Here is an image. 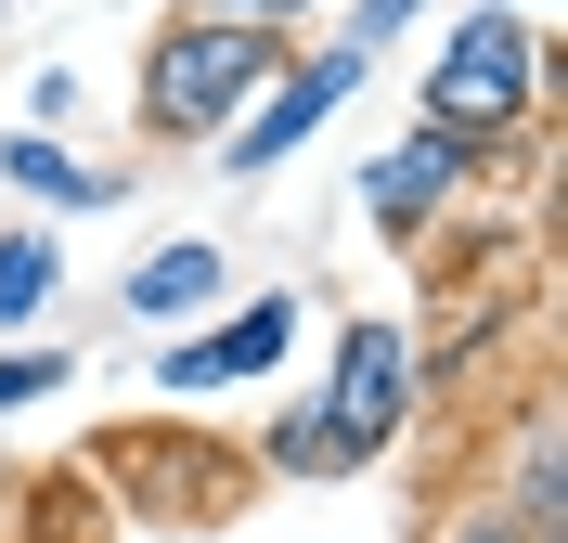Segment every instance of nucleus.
<instances>
[{
	"instance_id": "nucleus-1",
	"label": "nucleus",
	"mask_w": 568,
	"mask_h": 543,
	"mask_svg": "<svg viewBox=\"0 0 568 543\" xmlns=\"http://www.w3.org/2000/svg\"><path fill=\"white\" fill-rule=\"evenodd\" d=\"M414 117L453 130V143H478V155L556 130V27L504 13V0H453L439 13V52L414 66Z\"/></svg>"
},
{
	"instance_id": "nucleus-2",
	"label": "nucleus",
	"mask_w": 568,
	"mask_h": 543,
	"mask_svg": "<svg viewBox=\"0 0 568 543\" xmlns=\"http://www.w3.org/2000/svg\"><path fill=\"white\" fill-rule=\"evenodd\" d=\"M284 52H297V39H272V27H207V13H169V27H155V52H142V78H130L142 155H207L220 130H233V117L284 78Z\"/></svg>"
},
{
	"instance_id": "nucleus-3",
	"label": "nucleus",
	"mask_w": 568,
	"mask_h": 543,
	"mask_svg": "<svg viewBox=\"0 0 568 543\" xmlns=\"http://www.w3.org/2000/svg\"><path fill=\"white\" fill-rule=\"evenodd\" d=\"M91 479H116V505L155 517V531H220V517L258 492V466L233 440L207 428H169V414H142V428H104L91 440Z\"/></svg>"
},
{
	"instance_id": "nucleus-4",
	"label": "nucleus",
	"mask_w": 568,
	"mask_h": 543,
	"mask_svg": "<svg viewBox=\"0 0 568 543\" xmlns=\"http://www.w3.org/2000/svg\"><path fill=\"white\" fill-rule=\"evenodd\" d=\"M311 414H323V440H336V479H375V453L414 440V324L349 311L336 350H323V375H311Z\"/></svg>"
},
{
	"instance_id": "nucleus-5",
	"label": "nucleus",
	"mask_w": 568,
	"mask_h": 543,
	"mask_svg": "<svg viewBox=\"0 0 568 543\" xmlns=\"http://www.w3.org/2000/svg\"><path fill=\"white\" fill-rule=\"evenodd\" d=\"M297 324H311V298H297V285H258V298L233 285L207 324H181L169 350H155V414H194V401H220V389H258V375H284Z\"/></svg>"
},
{
	"instance_id": "nucleus-6",
	"label": "nucleus",
	"mask_w": 568,
	"mask_h": 543,
	"mask_svg": "<svg viewBox=\"0 0 568 543\" xmlns=\"http://www.w3.org/2000/svg\"><path fill=\"white\" fill-rule=\"evenodd\" d=\"M478 181H491V155L414 117L400 143H375V155H362V220H375V247L426 259V247H439V220H465V208H478Z\"/></svg>"
},
{
	"instance_id": "nucleus-7",
	"label": "nucleus",
	"mask_w": 568,
	"mask_h": 543,
	"mask_svg": "<svg viewBox=\"0 0 568 543\" xmlns=\"http://www.w3.org/2000/svg\"><path fill=\"white\" fill-rule=\"evenodd\" d=\"M349 91H362V52H349V39H297V52H284V78H272V91H258V104L207 143V155H220V181H272L284 155L323 130V117L349 104Z\"/></svg>"
},
{
	"instance_id": "nucleus-8",
	"label": "nucleus",
	"mask_w": 568,
	"mask_h": 543,
	"mask_svg": "<svg viewBox=\"0 0 568 543\" xmlns=\"http://www.w3.org/2000/svg\"><path fill=\"white\" fill-rule=\"evenodd\" d=\"M220 298H233V259H220V233H169V247H142L130 272H116V311H130V324H155V336L207 324Z\"/></svg>"
},
{
	"instance_id": "nucleus-9",
	"label": "nucleus",
	"mask_w": 568,
	"mask_h": 543,
	"mask_svg": "<svg viewBox=\"0 0 568 543\" xmlns=\"http://www.w3.org/2000/svg\"><path fill=\"white\" fill-rule=\"evenodd\" d=\"M0 194L39 208V220H91V208H130L142 169H91L65 130H13V143H0Z\"/></svg>"
},
{
	"instance_id": "nucleus-10",
	"label": "nucleus",
	"mask_w": 568,
	"mask_h": 543,
	"mask_svg": "<svg viewBox=\"0 0 568 543\" xmlns=\"http://www.w3.org/2000/svg\"><path fill=\"white\" fill-rule=\"evenodd\" d=\"M52 311H65V233L0 220V336H52Z\"/></svg>"
},
{
	"instance_id": "nucleus-11",
	"label": "nucleus",
	"mask_w": 568,
	"mask_h": 543,
	"mask_svg": "<svg viewBox=\"0 0 568 543\" xmlns=\"http://www.w3.org/2000/svg\"><path fill=\"white\" fill-rule=\"evenodd\" d=\"M258 479H336V440H323V414H311V389L297 401H272V428H258V453H246Z\"/></svg>"
},
{
	"instance_id": "nucleus-12",
	"label": "nucleus",
	"mask_w": 568,
	"mask_h": 543,
	"mask_svg": "<svg viewBox=\"0 0 568 543\" xmlns=\"http://www.w3.org/2000/svg\"><path fill=\"white\" fill-rule=\"evenodd\" d=\"M78 375V336H13L0 350V414H27V401H52Z\"/></svg>"
},
{
	"instance_id": "nucleus-13",
	"label": "nucleus",
	"mask_w": 568,
	"mask_h": 543,
	"mask_svg": "<svg viewBox=\"0 0 568 543\" xmlns=\"http://www.w3.org/2000/svg\"><path fill=\"white\" fill-rule=\"evenodd\" d=\"M426 13H439V0H349V13H336V39H349L362 66H375V52H400V39L426 27Z\"/></svg>"
},
{
	"instance_id": "nucleus-14",
	"label": "nucleus",
	"mask_w": 568,
	"mask_h": 543,
	"mask_svg": "<svg viewBox=\"0 0 568 543\" xmlns=\"http://www.w3.org/2000/svg\"><path fill=\"white\" fill-rule=\"evenodd\" d=\"M169 13H207V27H272V39H297L323 0H169Z\"/></svg>"
},
{
	"instance_id": "nucleus-15",
	"label": "nucleus",
	"mask_w": 568,
	"mask_h": 543,
	"mask_svg": "<svg viewBox=\"0 0 568 543\" xmlns=\"http://www.w3.org/2000/svg\"><path fill=\"white\" fill-rule=\"evenodd\" d=\"M27 130H78V66H39L27 78Z\"/></svg>"
},
{
	"instance_id": "nucleus-16",
	"label": "nucleus",
	"mask_w": 568,
	"mask_h": 543,
	"mask_svg": "<svg viewBox=\"0 0 568 543\" xmlns=\"http://www.w3.org/2000/svg\"><path fill=\"white\" fill-rule=\"evenodd\" d=\"M439 543H530V531H517V517H504L491 492H478V505H465V517H453V531H439Z\"/></svg>"
},
{
	"instance_id": "nucleus-17",
	"label": "nucleus",
	"mask_w": 568,
	"mask_h": 543,
	"mask_svg": "<svg viewBox=\"0 0 568 543\" xmlns=\"http://www.w3.org/2000/svg\"><path fill=\"white\" fill-rule=\"evenodd\" d=\"M504 13H530V27H556V0H504Z\"/></svg>"
},
{
	"instance_id": "nucleus-18",
	"label": "nucleus",
	"mask_w": 568,
	"mask_h": 543,
	"mask_svg": "<svg viewBox=\"0 0 568 543\" xmlns=\"http://www.w3.org/2000/svg\"><path fill=\"white\" fill-rule=\"evenodd\" d=\"M0 13H27V0H0Z\"/></svg>"
}]
</instances>
